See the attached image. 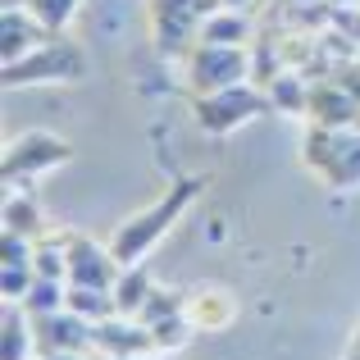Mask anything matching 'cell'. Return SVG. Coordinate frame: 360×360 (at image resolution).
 I'll return each mask as SVG.
<instances>
[{"label":"cell","mask_w":360,"mask_h":360,"mask_svg":"<svg viewBox=\"0 0 360 360\" xmlns=\"http://www.w3.org/2000/svg\"><path fill=\"white\" fill-rule=\"evenodd\" d=\"M201 192H205V178H201V174L174 178V183H169V192H160L155 201L146 205V210L128 214V219L115 229V238H110L115 260H119V264H141L160 242H165V233L174 229V224L183 219L187 210H192V201H196Z\"/></svg>","instance_id":"cell-1"},{"label":"cell","mask_w":360,"mask_h":360,"mask_svg":"<svg viewBox=\"0 0 360 360\" xmlns=\"http://www.w3.org/2000/svg\"><path fill=\"white\" fill-rule=\"evenodd\" d=\"M87 78V55L78 41H69L64 32L46 37L41 46H32L27 55L0 64V87H73V82Z\"/></svg>","instance_id":"cell-2"},{"label":"cell","mask_w":360,"mask_h":360,"mask_svg":"<svg viewBox=\"0 0 360 360\" xmlns=\"http://www.w3.org/2000/svg\"><path fill=\"white\" fill-rule=\"evenodd\" d=\"M301 165L328 192L360 187V128H319V123H310L306 141H301Z\"/></svg>","instance_id":"cell-3"},{"label":"cell","mask_w":360,"mask_h":360,"mask_svg":"<svg viewBox=\"0 0 360 360\" xmlns=\"http://www.w3.org/2000/svg\"><path fill=\"white\" fill-rule=\"evenodd\" d=\"M274 115V101L264 87L255 82H238V87H219V91H192V119L205 137H229L242 123Z\"/></svg>","instance_id":"cell-4"},{"label":"cell","mask_w":360,"mask_h":360,"mask_svg":"<svg viewBox=\"0 0 360 360\" xmlns=\"http://www.w3.org/2000/svg\"><path fill=\"white\" fill-rule=\"evenodd\" d=\"M73 160V141L60 137V132H46V128H27L18 137L5 141V155H0V178L5 187H27L37 178L55 174L60 165Z\"/></svg>","instance_id":"cell-5"},{"label":"cell","mask_w":360,"mask_h":360,"mask_svg":"<svg viewBox=\"0 0 360 360\" xmlns=\"http://www.w3.org/2000/svg\"><path fill=\"white\" fill-rule=\"evenodd\" d=\"M224 0H146L150 46L160 60H187L201 32V18L214 14Z\"/></svg>","instance_id":"cell-6"},{"label":"cell","mask_w":360,"mask_h":360,"mask_svg":"<svg viewBox=\"0 0 360 360\" xmlns=\"http://www.w3.org/2000/svg\"><path fill=\"white\" fill-rule=\"evenodd\" d=\"M251 82V46H192L187 55V87L219 91Z\"/></svg>","instance_id":"cell-7"},{"label":"cell","mask_w":360,"mask_h":360,"mask_svg":"<svg viewBox=\"0 0 360 360\" xmlns=\"http://www.w3.org/2000/svg\"><path fill=\"white\" fill-rule=\"evenodd\" d=\"M91 356H119V360H146L155 352V333L137 315H110L91 328Z\"/></svg>","instance_id":"cell-8"},{"label":"cell","mask_w":360,"mask_h":360,"mask_svg":"<svg viewBox=\"0 0 360 360\" xmlns=\"http://www.w3.org/2000/svg\"><path fill=\"white\" fill-rule=\"evenodd\" d=\"M64 246H69V283H87V288H115L123 264L115 260L110 246L78 229H64Z\"/></svg>","instance_id":"cell-9"},{"label":"cell","mask_w":360,"mask_h":360,"mask_svg":"<svg viewBox=\"0 0 360 360\" xmlns=\"http://www.w3.org/2000/svg\"><path fill=\"white\" fill-rule=\"evenodd\" d=\"M238 297H233L229 288H219V283H201V288L187 292V324H192V333H229L233 324H238Z\"/></svg>","instance_id":"cell-10"},{"label":"cell","mask_w":360,"mask_h":360,"mask_svg":"<svg viewBox=\"0 0 360 360\" xmlns=\"http://www.w3.org/2000/svg\"><path fill=\"white\" fill-rule=\"evenodd\" d=\"M37 342H41V352H82L91 356V319H82L78 310H51V315H37Z\"/></svg>","instance_id":"cell-11"},{"label":"cell","mask_w":360,"mask_h":360,"mask_svg":"<svg viewBox=\"0 0 360 360\" xmlns=\"http://www.w3.org/2000/svg\"><path fill=\"white\" fill-rule=\"evenodd\" d=\"M46 37H55V32H51V27H46L27 5L0 9V64H9V60H18V55H27L32 46H41Z\"/></svg>","instance_id":"cell-12"},{"label":"cell","mask_w":360,"mask_h":360,"mask_svg":"<svg viewBox=\"0 0 360 360\" xmlns=\"http://www.w3.org/2000/svg\"><path fill=\"white\" fill-rule=\"evenodd\" d=\"M260 23H255L246 9H229L219 5L214 14L201 18V32H196V46H251Z\"/></svg>","instance_id":"cell-13"},{"label":"cell","mask_w":360,"mask_h":360,"mask_svg":"<svg viewBox=\"0 0 360 360\" xmlns=\"http://www.w3.org/2000/svg\"><path fill=\"white\" fill-rule=\"evenodd\" d=\"M37 324L23 306H0V360H37Z\"/></svg>","instance_id":"cell-14"},{"label":"cell","mask_w":360,"mask_h":360,"mask_svg":"<svg viewBox=\"0 0 360 360\" xmlns=\"http://www.w3.org/2000/svg\"><path fill=\"white\" fill-rule=\"evenodd\" d=\"M0 224H5L9 233H23V238H46V210L37 205V196L27 192H18V187H5V205H0Z\"/></svg>","instance_id":"cell-15"},{"label":"cell","mask_w":360,"mask_h":360,"mask_svg":"<svg viewBox=\"0 0 360 360\" xmlns=\"http://www.w3.org/2000/svg\"><path fill=\"white\" fill-rule=\"evenodd\" d=\"M264 91H269V101H274V115L306 119V110H310V78L301 69H283Z\"/></svg>","instance_id":"cell-16"},{"label":"cell","mask_w":360,"mask_h":360,"mask_svg":"<svg viewBox=\"0 0 360 360\" xmlns=\"http://www.w3.org/2000/svg\"><path fill=\"white\" fill-rule=\"evenodd\" d=\"M115 306H119V315H137L141 306H146V297L155 292V278L146 274V264H123L119 269V278H115Z\"/></svg>","instance_id":"cell-17"},{"label":"cell","mask_w":360,"mask_h":360,"mask_svg":"<svg viewBox=\"0 0 360 360\" xmlns=\"http://www.w3.org/2000/svg\"><path fill=\"white\" fill-rule=\"evenodd\" d=\"M64 306L78 310V315L91 319V324H101V319L119 315L115 292H110V288H87V283H69V297H64Z\"/></svg>","instance_id":"cell-18"},{"label":"cell","mask_w":360,"mask_h":360,"mask_svg":"<svg viewBox=\"0 0 360 360\" xmlns=\"http://www.w3.org/2000/svg\"><path fill=\"white\" fill-rule=\"evenodd\" d=\"M32 269L41 274V278L69 283V246H64V229H60V233H46V238H37Z\"/></svg>","instance_id":"cell-19"},{"label":"cell","mask_w":360,"mask_h":360,"mask_svg":"<svg viewBox=\"0 0 360 360\" xmlns=\"http://www.w3.org/2000/svg\"><path fill=\"white\" fill-rule=\"evenodd\" d=\"M333 0H306V5H288L283 9V23L288 27H297V32H310V37H319V32H328L333 27Z\"/></svg>","instance_id":"cell-20"},{"label":"cell","mask_w":360,"mask_h":360,"mask_svg":"<svg viewBox=\"0 0 360 360\" xmlns=\"http://www.w3.org/2000/svg\"><path fill=\"white\" fill-rule=\"evenodd\" d=\"M64 297H69V283H60V278H41L37 274V283L27 288V297H23V310L27 315H51V310H64Z\"/></svg>","instance_id":"cell-21"},{"label":"cell","mask_w":360,"mask_h":360,"mask_svg":"<svg viewBox=\"0 0 360 360\" xmlns=\"http://www.w3.org/2000/svg\"><path fill=\"white\" fill-rule=\"evenodd\" d=\"M183 306H187V292H174V288H155L146 297V306L137 310V319L141 324H160V319H174V315H183Z\"/></svg>","instance_id":"cell-22"},{"label":"cell","mask_w":360,"mask_h":360,"mask_svg":"<svg viewBox=\"0 0 360 360\" xmlns=\"http://www.w3.org/2000/svg\"><path fill=\"white\" fill-rule=\"evenodd\" d=\"M32 283H37L32 264H0V306H23Z\"/></svg>","instance_id":"cell-23"},{"label":"cell","mask_w":360,"mask_h":360,"mask_svg":"<svg viewBox=\"0 0 360 360\" xmlns=\"http://www.w3.org/2000/svg\"><path fill=\"white\" fill-rule=\"evenodd\" d=\"M150 333H155V352L169 356V352H183L187 342H192V324H187V315H174V319H160V324H150Z\"/></svg>","instance_id":"cell-24"},{"label":"cell","mask_w":360,"mask_h":360,"mask_svg":"<svg viewBox=\"0 0 360 360\" xmlns=\"http://www.w3.org/2000/svg\"><path fill=\"white\" fill-rule=\"evenodd\" d=\"M78 5L82 0H27V9H32L51 32H69V23L78 18Z\"/></svg>","instance_id":"cell-25"},{"label":"cell","mask_w":360,"mask_h":360,"mask_svg":"<svg viewBox=\"0 0 360 360\" xmlns=\"http://www.w3.org/2000/svg\"><path fill=\"white\" fill-rule=\"evenodd\" d=\"M32 251H37L32 238L5 229V238H0V264H32Z\"/></svg>","instance_id":"cell-26"},{"label":"cell","mask_w":360,"mask_h":360,"mask_svg":"<svg viewBox=\"0 0 360 360\" xmlns=\"http://www.w3.org/2000/svg\"><path fill=\"white\" fill-rule=\"evenodd\" d=\"M333 27L342 37H352V41L360 46V0H352V5H338L333 9Z\"/></svg>","instance_id":"cell-27"},{"label":"cell","mask_w":360,"mask_h":360,"mask_svg":"<svg viewBox=\"0 0 360 360\" xmlns=\"http://www.w3.org/2000/svg\"><path fill=\"white\" fill-rule=\"evenodd\" d=\"M333 82H342L347 91L360 101V55H352V60H342L338 64V73H333Z\"/></svg>","instance_id":"cell-28"},{"label":"cell","mask_w":360,"mask_h":360,"mask_svg":"<svg viewBox=\"0 0 360 360\" xmlns=\"http://www.w3.org/2000/svg\"><path fill=\"white\" fill-rule=\"evenodd\" d=\"M37 360H91V356H82V352H41Z\"/></svg>","instance_id":"cell-29"},{"label":"cell","mask_w":360,"mask_h":360,"mask_svg":"<svg viewBox=\"0 0 360 360\" xmlns=\"http://www.w3.org/2000/svg\"><path fill=\"white\" fill-rule=\"evenodd\" d=\"M347 360H360V324H356V333H352V342H347Z\"/></svg>","instance_id":"cell-30"},{"label":"cell","mask_w":360,"mask_h":360,"mask_svg":"<svg viewBox=\"0 0 360 360\" xmlns=\"http://www.w3.org/2000/svg\"><path fill=\"white\" fill-rule=\"evenodd\" d=\"M224 5H229V9H251L255 0H224Z\"/></svg>","instance_id":"cell-31"},{"label":"cell","mask_w":360,"mask_h":360,"mask_svg":"<svg viewBox=\"0 0 360 360\" xmlns=\"http://www.w3.org/2000/svg\"><path fill=\"white\" fill-rule=\"evenodd\" d=\"M288 5H306V0H274V9H288Z\"/></svg>","instance_id":"cell-32"},{"label":"cell","mask_w":360,"mask_h":360,"mask_svg":"<svg viewBox=\"0 0 360 360\" xmlns=\"http://www.w3.org/2000/svg\"><path fill=\"white\" fill-rule=\"evenodd\" d=\"M96 360H119V356H96Z\"/></svg>","instance_id":"cell-33"}]
</instances>
